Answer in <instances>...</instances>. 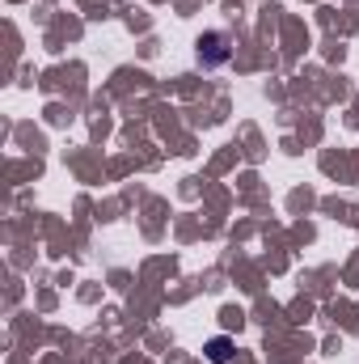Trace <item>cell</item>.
<instances>
[{"mask_svg": "<svg viewBox=\"0 0 359 364\" xmlns=\"http://www.w3.org/2000/svg\"><path fill=\"white\" fill-rule=\"evenodd\" d=\"M224 60H228V34H220V30L203 34V38H199V64H203V68H216V64H224Z\"/></svg>", "mask_w": 359, "mask_h": 364, "instance_id": "1", "label": "cell"}, {"mask_svg": "<svg viewBox=\"0 0 359 364\" xmlns=\"http://www.w3.org/2000/svg\"><path fill=\"white\" fill-rule=\"evenodd\" d=\"M203 352H207V360H211V364H228L237 348H233V339H228V335H216V339H207V348H203Z\"/></svg>", "mask_w": 359, "mask_h": 364, "instance_id": "2", "label": "cell"}]
</instances>
